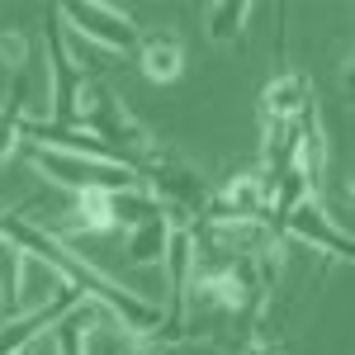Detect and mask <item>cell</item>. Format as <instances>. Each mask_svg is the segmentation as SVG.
<instances>
[{
  "label": "cell",
  "mask_w": 355,
  "mask_h": 355,
  "mask_svg": "<svg viewBox=\"0 0 355 355\" xmlns=\"http://www.w3.org/2000/svg\"><path fill=\"white\" fill-rule=\"evenodd\" d=\"M5 237L19 246L24 256H38L43 266H53V270L62 275V284H71V289H81L85 299H95L100 308H110L133 336H157L166 313L157 308V303L137 299L133 289H123V284L110 279L105 270H95L81 251H76V242H67V237H57V232H48V227L28 223L24 214H5Z\"/></svg>",
  "instance_id": "cell-1"
},
{
  "label": "cell",
  "mask_w": 355,
  "mask_h": 355,
  "mask_svg": "<svg viewBox=\"0 0 355 355\" xmlns=\"http://www.w3.org/2000/svg\"><path fill=\"white\" fill-rule=\"evenodd\" d=\"M57 19L71 28V33H81L90 38L95 48H105V53L123 57V53H137V43H142V28L119 10V5H100V0H76V5H53Z\"/></svg>",
  "instance_id": "cell-2"
},
{
  "label": "cell",
  "mask_w": 355,
  "mask_h": 355,
  "mask_svg": "<svg viewBox=\"0 0 355 355\" xmlns=\"http://www.w3.org/2000/svg\"><path fill=\"white\" fill-rule=\"evenodd\" d=\"M38 171L67 185V190H137L142 175L123 162H95V157H71V152H48L38 147Z\"/></svg>",
  "instance_id": "cell-3"
},
{
  "label": "cell",
  "mask_w": 355,
  "mask_h": 355,
  "mask_svg": "<svg viewBox=\"0 0 355 355\" xmlns=\"http://www.w3.org/2000/svg\"><path fill=\"white\" fill-rule=\"evenodd\" d=\"M266 214H270V199H266L261 175L242 171L204 204L199 218H204V227H246V223H266Z\"/></svg>",
  "instance_id": "cell-4"
},
{
  "label": "cell",
  "mask_w": 355,
  "mask_h": 355,
  "mask_svg": "<svg viewBox=\"0 0 355 355\" xmlns=\"http://www.w3.org/2000/svg\"><path fill=\"white\" fill-rule=\"evenodd\" d=\"M43 38H48V62H53V119H48V123H76V95H81L85 76L71 67V57H67L57 10L43 19Z\"/></svg>",
  "instance_id": "cell-5"
},
{
  "label": "cell",
  "mask_w": 355,
  "mask_h": 355,
  "mask_svg": "<svg viewBox=\"0 0 355 355\" xmlns=\"http://www.w3.org/2000/svg\"><path fill=\"white\" fill-rule=\"evenodd\" d=\"M142 185L147 194L162 204L166 214H204V204H209V190H204V180L194 175L190 166H152L147 175H142Z\"/></svg>",
  "instance_id": "cell-6"
},
{
  "label": "cell",
  "mask_w": 355,
  "mask_h": 355,
  "mask_svg": "<svg viewBox=\"0 0 355 355\" xmlns=\"http://www.w3.org/2000/svg\"><path fill=\"white\" fill-rule=\"evenodd\" d=\"M284 232H289V237H303V242H313V246H322V251L341 256V261H355L351 232H341V227L322 214V204H318V199H303L299 209L284 218Z\"/></svg>",
  "instance_id": "cell-7"
},
{
  "label": "cell",
  "mask_w": 355,
  "mask_h": 355,
  "mask_svg": "<svg viewBox=\"0 0 355 355\" xmlns=\"http://www.w3.org/2000/svg\"><path fill=\"white\" fill-rule=\"evenodd\" d=\"M308 105H313V85H308V76H299V71H279V76L266 85V95H261V114L275 119V123H294Z\"/></svg>",
  "instance_id": "cell-8"
},
{
  "label": "cell",
  "mask_w": 355,
  "mask_h": 355,
  "mask_svg": "<svg viewBox=\"0 0 355 355\" xmlns=\"http://www.w3.org/2000/svg\"><path fill=\"white\" fill-rule=\"evenodd\" d=\"M137 57H142V76L157 85L180 81V71H185V48H180L175 33H142Z\"/></svg>",
  "instance_id": "cell-9"
},
{
  "label": "cell",
  "mask_w": 355,
  "mask_h": 355,
  "mask_svg": "<svg viewBox=\"0 0 355 355\" xmlns=\"http://www.w3.org/2000/svg\"><path fill=\"white\" fill-rule=\"evenodd\" d=\"M171 232H175V218L157 209L152 218H142L137 227H128V261L133 266H152V261H162L166 246H171Z\"/></svg>",
  "instance_id": "cell-10"
},
{
  "label": "cell",
  "mask_w": 355,
  "mask_h": 355,
  "mask_svg": "<svg viewBox=\"0 0 355 355\" xmlns=\"http://www.w3.org/2000/svg\"><path fill=\"white\" fill-rule=\"evenodd\" d=\"M24 81H28V71L10 76V95L0 105V162H10L19 152V142H24Z\"/></svg>",
  "instance_id": "cell-11"
},
{
  "label": "cell",
  "mask_w": 355,
  "mask_h": 355,
  "mask_svg": "<svg viewBox=\"0 0 355 355\" xmlns=\"http://www.w3.org/2000/svg\"><path fill=\"white\" fill-rule=\"evenodd\" d=\"M24 266L28 256L10 237H0V308L10 318H19V284H24Z\"/></svg>",
  "instance_id": "cell-12"
},
{
  "label": "cell",
  "mask_w": 355,
  "mask_h": 355,
  "mask_svg": "<svg viewBox=\"0 0 355 355\" xmlns=\"http://www.w3.org/2000/svg\"><path fill=\"white\" fill-rule=\"evenodd\" d=\"M246 19H251V0H214L204 24H209V38L214 43H237Z\"/></svg>",
  "instance_id": "cell-13"
},
{
  "label": "cell",
  "mask_w": 355,
  "mask_h": 355,
  "mask_svg": "<svg viewBox=\"0 0 355 355\" xmlns=\"http://www.w3.org/2000/svg\"><path fill=\"white\" fill-rule=\"evenodd\" d=\"M110 194L114 190H81L76 194V227H81V232H114Z\"/></svg>",
  "instance_id": "cell-14"
},
{
  "label": "cell",
  "mask_w": 355,
  "mask_h": 355,
  "mask_svg": "<svg viewBox=\"0 0 355 355\" xmlns=\"http://www.w3.org/2000/svg\"><path fill=\"white\" fill-rule=\"evenodd\" d=\"M28 53H33L28 33H0V62H5V71H10V76L28 71Z\"/></svg>",
  "instance_id": "cell-15"
},
{
  "label": "cell",
  "mask_w": 355,
  "mask_h": 355,
  "mask_svg": "<svg viewBox=\"0 0 355 355\" xmlns=\"http://www.w3.org/2000/svg\"><path fill=\"white\" fill-rule=\"evenodd\" d=\"M0 237H5V214H0Z\"/></svg>",
  "instance_id": "cell-16"
}]
</instances>
